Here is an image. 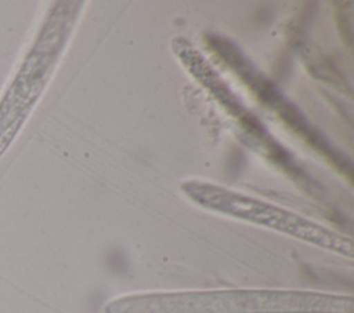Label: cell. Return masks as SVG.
<instances>
[{"instance_id":"obj_1","label":"cell","mask_w":354,"mask_h":313,"mask_svg":"<svg viewBox=\"0 0 354 313\" xmlns=\"http://www.w3.org/2000/svg\"><path fill=\"white\" fill-rule=\"evenodd\" d=\"M106 313H353L348 296L293 291L149 294L115 299Z\"/></svg>"},{"instance_id":"obj_2","label":"cell","mask_w":354,"mask_h":313,"mask_svg":"<svg viewBox=\"0 0 354 313\" xmlns=\"http://www.w3.org/2000/svg\"><path fill=\"white\" fill-rule=\"evenodd\" d=\"M183 190L189 199L202 207L257 225H264L347 256L353 255V245L348 239L277 205L263 203L257 199H252L207 182H185L183 185Z\"/></svg>"},{"instance_id":"obj_3","label":"cell","mask_w":354,"mask_h":313,"mask_svg":"<svg viewBox=\"0 0 354 313\" xmlns=\"http://www.w3.org/2000/svg\"><path fill=\"white\" fill-rule=\"evenodd\" d=\"M176 54H178L183 63L189 69L191 74L196 77L198 81H201L209 92L213 94V97L218 101V103L231 114L234 116L242 130L245 131L246 137L254 143L256 148H264L268 142L272 141V138L268 135L266 128L261 125V123L253 116L249 110L243 108V105L239 102V99L235 97L234 92L230 91V88L225 85V83L217 76V73L207 65V62L202 58L201 54L196 52L189 44L185 41H181V39H176Z\"/></svg>"}]
</instances>
